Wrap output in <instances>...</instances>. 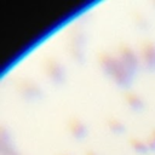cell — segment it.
I'll use <instances>...</instances> for the list:
<instances>
[{
	"label": "cell",
	"instance_id": "6da1fadb",
	"mask_svg": "<svg viewBox=\"0 0 155 155\" xmlns=\"http://www.w3.org/2000/svg\"><path fill=\"white\" fill-rule=\"evenodd\" d=\"M85 44H86L85 30L81 27H73L68 34L67 51L76 63H82L85 61Z\"/></svg>",
	"mask_w": 155,
	"mask_h": 155
},
{
	"label": "cell",
	"instance_id": "7a4b0ae2",
	"mask_svg": "<svg viewBox=\"0 0 155 155\" xmlns=\"http://www.w3.org/2000/svg\"><path fill=\"white\" fill-rule=\"evenodd\" d=\"M42 71L45 76L54 85H63L67 80L64 64L53 54H47L42 59Z\"/></svg>",
	"mask_w": 155,
	"mask_h": 155
},
{
	"label": "cell",
	"instance_id": "3957f363",
	"mask_svg": "<svg viewBox=\"0 0 155 155\" xmlns=\"http://www.w3.org/2000/svg\"><path fill=\"white\" fill-rule=\"evenodd\" d=\"M15 90L22 99L28 102H35L44 97L41 86L30 78H18L15 82Z\"/></svg>",
	"mask_w": 155,
	"mask_h": 155
},
{
	"label": "cell",
	"instance_id": "277c9868",
	"mask_svg": "<svg viewBox=\"0 0 155 155\" xmlns=\"http://www.w3.org/2000/svg\"><path fill=\"white\" fill-rule=\"evenodd\" d=\"M116 56L133 75L137 73L140 65V59L139 54L134 51V48L131 45L126 42H120L116 48Z\"/></svg>",
	"mask_w": 155,
	"mask_h": 155
},
{
	"label": "cell",
	"instance_id": "5b68a950",
	"mask_svg": "<svg viewBox=\"0 0 155 155\" xmlns=\"http://www.w3.org/2000/svg\"><path fill=\"white\" fill-rule=\"evenodd\" d=\"M139 59L140 64L148 71H155V41L144 39L139 44Z\"/></svg>",
	"mask_w": 155,
	"mask_h": 155
},
{
	"label": "cell",
	"instance_id": "8992f818",
	"mask_svg": "<svg viewBox=\"0 0 155 155\" xmlns=\"http://www.w3.org/2000/svg\"><path fill=\"white\" fill-rule=\"evenodd\" d=\"M97 62H98V65L101 67L102 71L110 78L113 75V73L115 71V69L117 68L120 59L117 56L111 54L107 51H99L97 53Z\"/></svg>",
	"mask_w": 155,
	"mask_h": 155
},
{
	"label": "cell",
	"instance_id": "52a82bcc",
	"mask_svg": "<svg viewBox=\"0 0 155 155\" xmlns=\"http://www.w3.org/2000/svg\"><path fill=\"white\" fill-rule=\"evenodd\" d=\"M67 128L71 137L76 140L85 139L88 136V126L87 124L78 116H70L67 121Z\"/></svg>",
	"mask_w": 155,
	"mask_h": 155
},
{
	"label": "cell",
	"instance_id": "ba28073f",
	"mask_svg": "<svg viewBox=\"0 0 155 155\" xmlns=\"http://www.w3.org/2000/svg\"><path fill=\"white\" fill-rule=\"evenodd\" d=\"M122 97H124L125 103L133 111H142L147 107V103L143 99V97L134 91H125Z\"/></svg>",
	"mask_w": 155,
	"mask_h": 155
},
{
	"label": "cell",
	"instance_id": "9c48e42d",
	"mask_svg": "<svg viewBox=\"0 0 155 155\" xmlns=\"http://www.w3.org/2000/svg\"><path fill=\"white\" fill-rule=\"evenodd\" d=\"M0 151L1 155H19L5 127L0 130Z\"/></svg>",
	"mask_w": 155,
	"mask_h": 155
},
{
	"label": "cell",
	"instance_id": "30bf717a",
	"mask_svg": "<svg viewBox=\"0 0 155 155\" xmlns=\"http://www.w3.org/2000/svg\"><path fill=\"white\" fill-rule=\"evenodd\" d=\"M105 124H107V127L109 128V131L113 132L114 134H122L126 131V125L117 117L110 116L105 120Z\"/></svg>",
	"mask_w": 155,
	"mask_h": 155
},
{
	"label": "cell",
	"instance_id": "8fae6325",
	"mask_svg": "<svg viewBox=\"0 0 155 155\" xmlns=\"http://www.w3.org/2000/svg\"><path fill=\"white\" fill-rule=\"evenodd\" d=\"M128 144L130 147L138 154H148L150 150H149V147L147 144V140L142 139V138H138V137H131L128 139Z\"/></svg>",
	"mask_w": 155,
	"mask_h": 155
},
{
	"label": "cell",
	"instance_id": "7c38bea8",
	"mask_svg": "<svg viewBox=\"0 0 155 155\" xmlns=\"http://www.w3.org/2000/svg\"><path fill=\"white\" fill-rule=\"evenodd\" d=\"M132 19H133V23L136 24V27L139 28L140 30H148L150 27L148 17L139 11H134L132 13Z\"/></svg>",
	"mask_w": 155,
	"mask_h": 155
},
{
	"label": "cell",
	"instance_id": "4fadbf2b",
	"mask_svg": "<svg viewBox=\"0 0 155 155\" xmlns=\"http://www.w3.org/2000/svg\"><path fill=\"white\" fill-rule=\"evenodd\" d=\"M145 140H147V144L149 147V150L150 151H155V128L151 130V132L149 133V136H148V138Z\"/></svg>",
	"mask_w": 155,
	"mask_h": 155
},
{
	"label": "cell",
	"instance_id": "5bb4252c",
	"mask_svg": "<svg viewBox=\"0 0 155 155\" xmlns=\"http://www.w3.org/2000/svg\"><path fill=\"white\" fill-rule=\"evenodd\" d=\"M85 155H98L94 150H92V149H88V150H86L85 151Z\"/></svg>",
	"mask_w": 155,
	"mask_h": 155
},
{
	"label": "cell",
	"instance_id": "9a60e30c",
	"mask_svg": "<svg viewBox=\"0 0 155 155\" xmlns=\"http://www.w3.org/2000/svg\"><path fill=\"white\" fill-rule=\"evenodd\" d=\"M61 155H68V154H61Z\"/></svg>",
	"mask_w": 155,
	"mask_h": 155
},
{
	"label": "cell",
	"instance_id": "2e32d148",
	"mask_svg": "<svg viewBox=\"0 0 155 155\" xmlns=\"http://www.w3.org/2000/svg\"><path fill=\"white\" fill-rule=\"evenodd\" d=\"M154 5H155V2H154Z\"/></svg>",
	"mask_w": 155,
	"mask_h": 155
}]
</instances>
